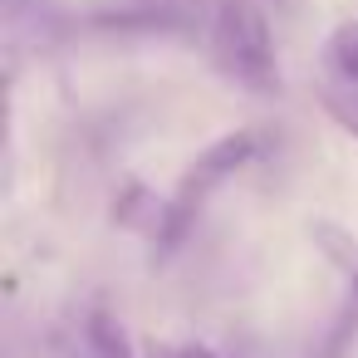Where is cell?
Listing matches in <instances>:
<instances>
[{"instance_id": "cell-1", "label": "cell", "mask_w": 358, "mask_h": 358, "mask_svg": "<svg viewBox=\"0 0 358 358\" xmlns=\"http://www.w3.org/2000/svg\"><path fill=\"white\" fill-rule=\"evenodd\" d=\"M206 55L221 79L255 99L280 94V55L265 0H211L206 15Z\"/></svg>"}, {"instance_id": "cell-2", "label": "cell", "mask_w": 358, "mask_h": 358, "mask_svg": "<svg viewBox=\"0 0 358 358\" xmlns=\"http://www.w3.org/2000/svg\"><path fill=\"white\" fill-rule=\"evenodd\" d=\"M260 152H265V133H260V128H236V133H221L216 143H206V148L187 162V172L177 177V192L167 196V221H162L157 245H162V250L182 245L187 231L196 226V216L206 211V201H211L236 172H245Z\"/></svg>"}, {"instance_id": "cell-3", "label": "cell", "mask_w": 358, "mask_h": 358, "mask_svg": "<svg viewBox=\"0 0 358 358\" xmlns=\"http://www.w3.org/2000/svg\"><path fill=\"white\" fill-rule=\"evenodd\" d=\"M113 221L128 226V231H148L152 241L162 236V221H167V201H157L143 182H128L123 196L113 201Z\"/></svg>"}, {"instance_id": "cell-4", "label": "cell", "mask_w": 358, "mask_h": 358, "mask_svg": "<svg viewBox=\"0 0 358 358\" xmlns=\"http://www.w3.org/2000/svg\"><path fill=\"white\" fill-rule=\"evenodd\" d=\"M84 343H89V358H138L128 329L108 314V309H94L84 319Z\"/></svg>"}, {"instance_id": "cell-5", "label": "cell", "mask_w": 358, "mask_h": 358, "mask_svg": "<svg viewBox=\"0 0 358 358\" xmlns=\"http://www.w3.org/2000/svg\"><path fill=\"white\" fill-rule=\"evenodd\" d=\"M324 69L334 84H353L358 89V15L343 20L338 30H329L324 40Z\"/></svg>"}, {"instance_id": "cell-6", "label": "cell", "mask_w": 358, "mask_h": 358, "mask_svg": "<svg viewBox=\"0 0 358 358\" xmlns=\"http://www.w3.org/2000/svg\"><path fill=\"white\" fill-rule=\"evenodd\" d=\"M319 103H324V113L358 143V89H353V84H324V89H319Z\"/></svg>"}, {"instance_id": "cell-7", "label": "cell", "mask_w": 358, "mask_h": 358, "mask_svg": "<svg viewBox=\"0 0 358 358\" xmlns=\"http://www.w3.org/2000/svg\"><path fill=\"white\" fill-rule=\"evenodd\" d=\"M148 358H221V353H211L206 343H167L162 338V343L148 348Z\"/></svg>"}, {"instance_id": "cell-8", "label": "cell", "mask_w": 358, "mask_h": 358, "mask_svg": "<svg viewBox=\"0 0 358 358\" xmlns=\"http://www.w3.org/2000/svg\"><path fill=\"white\" fill-rule=\"evenodd\" d=\"M348 334H358V265H353V289H348V309H343V319H338V329H334V348L348 338Z\"/></svg>"}, {"instance_id": "cell-9", "label": "cell", "mask_w": 358, "mask_h": 358, "mask_svg": "<svg viewBox=\"0 0 358 358\" xmlns=\"http://www.w3.org/2000/svg\"><path fill=\"white\" fill-rule=\"evenodd\" d=\"M265 6H275V10H294L299 0H265Z\"/></svg>"}]
</instances>
